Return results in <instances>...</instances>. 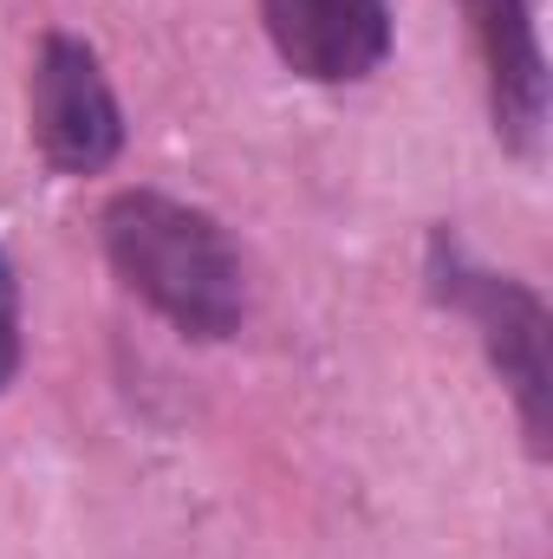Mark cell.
<instances>
[{"mask_svg": "<svg viewBox=\"0 0 553 559\" xmlns=\"http://www.w3.org/2000/svg\"><path fill=\"white\" fill-rule=\"evenodd\" d=\"M98 241L125 293L143 299L169 332L215 345L248 319V267L228 228L163 189H118L98 215Z\"/></svg>", "mask_w": 553, "mask_h": 559, "instance_id": "cell-1", "label": "cell"}, {"mask_svg": "<svg viewBox=\"0 0 553 559\" xmlns=\"http://www.w3.org/2000/svg\"><path fill=\"white\" fill-rule=\"evenodd\" d=\"M430 293L456 319L475 325L482 358L502 378V391H508V404L521 417L528 449L548 455V436H553V319H548V299L528 280L469 261V248L449 228L430 235Z\"/></svg>", "mask_w": 553, "mask_h": 559, "instance_id": "cell-2", "label": "cell"}, {"mask_svg": "<svg viewBox=\"0 0 553 559\" xmlns=\"http://www.w3.org/2000/svg\"><path fill=\"white\" fill-rule=\"evenodd\" d=\"M33 150L59 176H105L125 156V105L105 79V59L79 33H46L26 79Z\"/></svg>", "mask_w": 553, "mask_h": 559, "instance_id": "cell-3", "label": "cell"}, {"mask_svg": "<svg viewBox=\"0 0 553 559\" xmlns=\"http://www.w3.org/2000/svg\"><path fill=\"white\" fill-rule=\"evenodd\" d=\"M280 66L306 85H358L391 59V0H261Z\"/></svg>", "mask_w": 553, "mask_h": 559, "instance_id": "cell-4", "label": "cell"}, {"mask_svg": "<svg viewBox=\"0 0 553 559\" xmlns=\"http://www.w3.org/2000/svg\"><path fill=\"white\" fill-rule=\"evenodd\" d=\"M482 79H489V118L508 156H541L548 143V46L534 0H462Z\"/></svg>", "mask_w": 553, "mask_h": 559, "instance_id": "cell-5", "label": "cell"}, {"mask_svg": "<svg viewBox=\"0 0 553 559\" xmlns=\"http://www.w3.org/2000/svg\"><path fill=\"white\" fill-rule=\"evenodd\" d=\"M20 358H26V338H20V280H13V261L0 254V391L20 378Z\"/></svg>", "mask_w": 553, "mask_h": 559, "instance_id": "cell-6", "label": "cell"}]
</instances>
